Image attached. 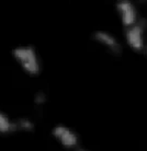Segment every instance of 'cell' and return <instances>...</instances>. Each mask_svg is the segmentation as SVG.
<instances>
[{"instance_id":"obj_1","label":"cell","mask_w":147,"mask_h":151,"mask_svg":"<svg viewBox=\"0 0 147 151\" xmlns=\"http://www.w3.org/2000/svg\"><path fill=\"white\" fill-rule=\"evenodd\" d=\"M12 55L23 70L31 76H38L41 71L38 54L32 46H19L12 49Z\"/></svg>"},{"instance_id":"obj_2","label":"cell","mask_w":147,"mask_h":151,"mask_svg":"<svg viewBox=\"0 0 147 151\" xmlns=\"http://www.w3.org/2000/svg\"><path fill=\"white\" fill-rule=\"evenodd\" d=\"M53 136L66 148H74L78 144V137L70 128L64 125H57L53 129Z\"/></svg>"},{"instance_id":"obj_3","label":"cell","mask_w":147,"mask_h":151,"mask_svg":"<svg viewBox=\"0 0 147 151\" xmlns=\"http://www.w3.org/2000/svg\"><path fill=\"white\" fill-rule=\"evenodd\" d=\"M117 8L124 27L128 29V27L135 25L137 14H136V10L134 6L130 1H120L117 4Z\"/></svg>"},{"instance_id":"obj_4","label":"cell","mask_w":147,"mask_h":151,"mask_svg":"<svg viewBox=\"0 0 147 151\" xmlns=\"http://www.w3.org/2000/svg\"><path fill=\"white\" fill-rule=\"evenodd\" d=\"M143 27L140 24H135L126 30V41L132 49L136 52H140L144 48Z\"/></svg>"},{"instance_id":"obj_5","label":"cell","mask_w":147,"mask_h":151,"mask_svg":"<svg viewBox=\"0 0 147 151\" xmlns=\"http://www.w3.org/2000/svg\"><path fill=\"white\" fill-rule=\"evenodd\" d=\"M93 37L100 44L104 45L106 48H109L110 52L117 54V55H119L121 53V45L110 33H106V32H103V31H98V32L94 33Z\"/></svg>"},{"instance_id":"obj_6","label":"cell","mask_w":147,"mask_h":151,"mask_svg":"<svg viewBox=\"0 0 147 151\" xmlns=\"http://www.w3.org/2000/svg\"><path fill=\"white\" fill-rule=\"evenodd\" d=\"M18 129L17 123L12 122L7 114L0 111V134H8Z\"/></svg>"},{"instance_id":"obj_7","label":"cell","mask_w":147,"mask_h":151,"mask_svg":"<svg viewBox=\"0 0 147 151\" xmlns=\"http://www.w3.org/2000/svg\"><path fill=\"white\" fill-rule=\"evenodd\" d=\"M17 126H18V128H21L23 130H27V132H30L34 128L33 123L29 118H20L17 123Z\"/></svg>"},{"instance_id":"obj_8","label":"cell","mask_w":147,"mask_h":151,"mask_svg":"<svg viewBox=\"0 0 147 151\" xmlns=\"http://www.w3.org/2000/svg\"><path fill=\"white\" fill-rule=\"evenodd\" d=\"M45 94L43 92H38V94L35 95V103L38 104H42V103L45 102Z\"/></svg>"},{"instance_id":"obj_9","label":"cell","mask_w":147,"mask_h":151,"mask_svg":"<svg viewBox=\"0 0 147 151\" xmlns=\"http://www.w3.org/2000/svg\"><path fill=\"white\" fill-rule=\"evenodd\" d=\"M76 151H89V150H86V149H83V148H79V149H77Z\"/></svg>"},{"instance_id":"obj_10","label":"cell","mask_w":147,"mask_h":151,"mask_svg":"<svg viewBox=\"0 0 147 151\" xmlns=\"http://www.w3.org/2000/svg\"><path fill=\"white\" fill-rule=\"evenodd\" d=\"M146 55H147V47H146Z\"/></svg>"}]
</instances>
